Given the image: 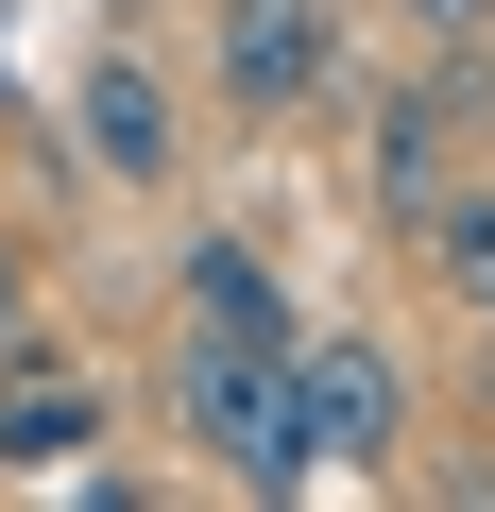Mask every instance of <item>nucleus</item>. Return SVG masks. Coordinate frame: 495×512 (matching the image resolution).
Here are the masks:
<instances>
[{"instance_id":"1","label":"nucleus","mask_w":495,"mask_h":512,"mask_svg":"<svg viewBox=\"0 0 495 512\" xmlns=\"http://www.w3.org/2000/svg\"><path fill=\"white\" fill-rule=\"evenodd\" d=\"M308 342H222V325H188L171 342V427L239 478V495H308L325 461H308V376H291Z\"/></svg>"},{"instance_id":"7","label":"nucleus","mask_w":495,"mask_h":512,"mask_svg":"<svg viewBox=\"0 0 495 512\" xmlns=\"http://www.w3.org/2000/svg\"><path fill=\"white\" fill-rule=\"evenodd\" d=\"M427 256H444V291H461V325L495 342V188H444V222H427Z\"/></svg>"},{"instance_id":"9","label":"nucleus","mask_w":495,"mask_h":512,"mask_svg":"<svg viewBox=\"0 0 495 512\" xmlns=\"http://www.w3.org/2000/svg\"><path fill=\"white\" fill-rule=\"evenodd\" d=\"M410 35H495V0H393Z\"/></svg>"},{"instance_id":"5","label":"nucleus","mask_w":495,"mask_h":512,"mask_svg":"<svg viewBox=\"0 0 495 512\" xmlns=\"http://www.w3.org/2000/svg\"><path fill=\"white\" fill-rule=\"evenodd\" d=\"M291 376H308V461H393V427H410V376H393V342L325 325Z\"/></svg>"},{"instance_id":"10","label":"nucleus","mask_w":495,"mask_h":512,"mask_svg":"<svg viewBox=\"0 0 495 512\" xmlns=\"http://www.w3.org/2000/svg\"><path fill=\"white\" fill-rule=\"evenodd\" d=\"M18 308H35V291H18V239H0V342H18Z\"/></svg>"},{"instance_id":"2","label":"nucleus","mask_w":495,"mask_h":512,"mask_svg":"<svg viewBox=\"0 0 495 512\" xmlns=\"http://www.w3.org/2000/svg\"><path fill=\"white\" fill-rule=\"evenodd\" d=\"M222 103L239 120H308V103H342V0H222Z\"/></svg>"},{"instance_id":"4","label":"nucleus","mask_w":495,"mask_h":512,"mask_svg":"<svg viewBox=\"0 0 495 512\" xmlns=\"http://www.w3.org/2000/svg\"><path fill=\"white\" fill-rule=\"evenodd\" d=\"M69 137H86V171H103V188H171V154H188L171 69H154V52H103V69L69 86Z\"/></svg>"},{"instance_id":"6","label":"nucleus","mask_w":495,"mask_h":512,"mask_svg":"<svg viewBox=\"0 0 495 512\" xmlns=\"http://www.w3.org/2000/svg\"><path fill=\"white\" fill-rule=\"evenodd\" d=\"M171 308H188V325H222V342H308V308H291L239 239H188V256H171Z\"/></svg>"},{"instance_id":"3","label":"nucleus","mask_w":495,"mask_h":512,"mask_svg":"<svg viewBox=\"0 0 495 512\" xmlns=\"http://www.w3.org/2000/svg\"><path fill=\"white\" fill-rule=\"evenodd\" d=\"M461 120H478V69H461V35H444V69L376 120V222H444V188H461Z\"/></svg>"},{"instance_id":"8","label":"nucleus","mask_w":495,"mask_h":512,"mask_svg":"<svg viewBox=\"0 0 495 512\" xmlns=\"http://www.w3.org/2000/svg\"><path fill=\"white\" fill-rule=\"evenodd\" d=\"M69 444H86V393H0V461H18V478L69 461Z\"/></svg>"}]
</instances>
